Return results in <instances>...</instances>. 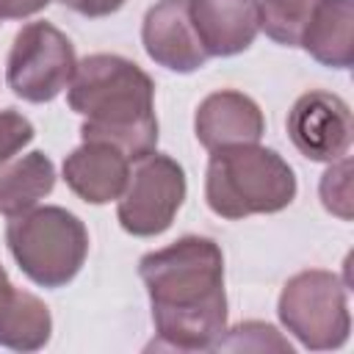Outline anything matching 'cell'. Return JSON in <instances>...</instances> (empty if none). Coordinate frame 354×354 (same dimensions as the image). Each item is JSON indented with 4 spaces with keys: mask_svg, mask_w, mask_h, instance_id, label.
I'll list each match as a JSON object with an SVG mask.
<instances>
[{
    "mask_svg": "<svg viewBox=\"0 0 354 354\" xmlns=\"http://www.w3.org/2000/svg\"><path fill=\"white\" fill-rule=\"evenodd\" d=\"M158 346L207 351L227 332L224 252L213 238L183 235L138 260Z\"/></svg>",
    "mask_w": 354,
    "mask_h": 354,
    "instance_id": "1",
    "label": "cell"
},
{
    "mask_svg": "<svg viewBox=\"0 0 354 354\" xmlns=\"http://www.w3.org/2000/svg\"><path fill=\"white\" fill-rule=\"evenodd\" d=\"M66 102L83 116V141L111 144L130 160L155 152V83L136 61L113 53L86 55L66 86Z\"/></svg>",
    "mask_w": 354,
    "mask_h": 354,
    "instance_id": "2",
    "label": "cell"
},
{
    "mask_svg": "<svg viewBox=\"0 0 354 354\" xmlns=\"http://www.w3.org/2000/svg\"><path fill=\"white\" fill-rule=\"evenodd\" d=\"M293 199L296 174L277 149L241 144L210 152L205 202L216 216L238 221L254 213H279Z\"/></svg>",
    "mask_w": 354,
    "mask_h": 354,
    "instance_id": "3",
    "label": "cell"
},
{
    "mask_svg": "<svg viewBox=\"0 0 354 354\" xmlns=\"http://www.w3.org/2000/svg\"><path fill=\"white\" fill-rule=\"evenodd\" d=\"M6 243L19 271L39 288L69 285L88 257V230L66 207L44 205L11 216Z\"/></svg>",
    "mask_w": 354,
    "mask_h": 354,
    "instance_id": "4",
    "label": "cell"
},
{
    "mask_svg": "<svg viewBox=\"0 0 354 354\" xmlns=\"http://www.w3.org/2000/svg\"><path fill=\"white\" fill-rule=\"evenodd\" d=\"M282 326L310 351H332L346 346L351 332L348 285L324 268L293 274L277 299Z\"/></svg>",
    "mask_w": 354,
    "mask_h": 354,
    "instance_id": "5",
    "label": "cell"
},
{
    "mask_svg": "<svg viewBox=\"0 0 354 354\" xmlns=\"http://www.w3.org/2000/svg\"><path fill=\"white\" fill-rule=\"evenodd\" d=\"M75 66V47L64 30L50 22H28L11 41L6 83L25 102H50L69 86Z\"/></svg>",
    "mask_w": 354,
    "mask_h": 354,
    "instance_id": "6",
    "label": "cell"
},
{
    "mask_svg": "<svg viewBox=\"0 0 354 354\" xmlns=\"http://www.w3.org/2000/svg\"><path fill=\"white\" fill-rule=\"evenodd\" d=\"M185 191L183 166L163 152H149L130 169L124 191L116 199V218L124 232L155 238L171 227L185 202Z\"/></svg>",
    "mask_w": 354,
    "mask_h": 354,
    "instance_id": "7",
    "label": "cell"
},
{
    "mask_svg": "<svg viewBox=\"0 0 354 354\" xmlns=\"http://www.w3.org/2000/svg\"><path fill=\"white\" fill-rule=\"evenodd\" d=\"M288 138L293 147L315 163H332L351 147V108L332 91H304L288 111Z\"/></svg>",
    "mask_w": 354,
    "mask_h": 354,
    "instance_id": "8",
    "label": "cell"
},
{
    "mask_svg": "<svg viewBox=\"0 0 354 354\" xmlns=\"http://www.w3.org/2000/svg\"><path fill=\"white\" fill-rule=\"evenodd\" d=\"M144 53L163 69L188 75L207 64V53L194 30L188 0H158L141 22Z\"/></svg>",
    "mask_w": 354,
    "mask_h": 354,
    "instance_id": "9",
    "label": "cell"
},
{
    "mask_svg": "<svg viewBox=\"0 0 354 354\" xmlns=\"http://www.w3.org/2000/svg\"><path fill=\"white\" fill-rule=\"evenodd\" d=\"M194 133L207 152L224 147L257 144L266 133V116L249 94L235 88H221L199 102L194 113Z\"/></svg>",
    "mask_w": 354,
    "mask_h": 354,
    "instance_id": "10",
    "label": "cell"
},
{
    "mask_svg": "<svg viewBox=\"0 0 354 354\" xmlns=\"http://www.w3.org/2000/svg\"><path fill=\"white\" fill-rule=\"evenodd\" d=\"M188 14L210 58L238 55L260 33V0H188Z\"/></svg>",
    "mask_w": 354,
    "mask_h": 354,
    "instance_id": "11",
    "label": "cell"
},
{
    "mask_svg": "<svg viewBox=\"0 0 354 354\" xmlns=\"http://www.w3.org/2000/svg\"><path fill=\"white\" fill-rule=\"evenodd\" d=\"M130 158L102 141H83L75 147L61 166L64 183L75 196L88 205H108L119 199L130 174Z\"/></svg>",
    "mask_w": 354,
    "mask_h": 354,
    "instance_id": "12",
    "label": "cell"
},
{
    "mask_svg": "<svg viewBox=\"0 0 354 354\" xmlns=\"http://www.w3.org/2000/svg\"><path fill=\"white\" fill-rule=\"evenodd\" d=\"M53 315L47 304L14 288L6 268L0 266V346L11 351H39L50 343Z\"/></svg>",
    "mask_w": 354,
    "mask_h": 354,
    "instance_id": "13",
    "label": "cell"
},
{
    "mask_svg": "<svg viewBox=\"0 0 354 354\" xmlns=\"http://www.w3.org/2000/svg\"><path fill=\"white\" fill-rule=\"evenodd\" d=\"M299 47L321 66L348 69L354 64V0H321Z\"/></svg>",
    "mask_w": 354,
    "mask_h": 354,
    "instance_id": "14",
    "label": "cell"
},
{
    "mask_svg": "<svg viewBox=\"0 0 354 354\" xmlns=\"http://www.w3.org/2000/svg\"><path fill=\"white\" fill-rule=\"evenodd\" d=\"M55 188V166L44 152H28L0 169V216L36 207Z\"/></svg>",
    "mask_w": 354,
    "mask_h": 354,
    "instance_id": "15",
    "label": "cell"
},
{
    "mask_svg": "<svg viewBox=\"0 0 354 354\" xmlns=\"http://www.w3.org/2000/svg\"><path fill=\"white\" fill-rule=\"evenodd\" d=\"M318 3L321 0H260V30L282 47H299Z\"/></svg>",
    "mask_w": 354,
    "mask_h": 354,
    "instance_id": "16",
    "label": "cell"
},
{
    "mask_svg": "<svg viewBox=\"0 0 354 354\" xmlns=\"http://www.w3.org/2000/svg\"><path fill=\"white\" fill-rule=\"evenodd\" d=\"M318 194H321L324 207L332 216L351 221V158L348 155L329 163V169L321 174Z\"/></svg>",
    "mask_w": 354,
    "mask_h": 354,
    "instance_id": "17",
    "label": "cell"
},
{
    "mask_svg": "<svg viewBox=\"0 0 354 354\" xmlns=\"http://www.w3.org/2000/svg\"><path fill=\"white\" fill-rule=\"evenodd\" d=\"M227 337H221L216 343V348H227V351H238V348H254V351H268V348H277V351H288L290 354V343L279 337V332L271 326V324H263V321H246V324H238L232 329L224 332Z\"/></svg>",
    "mask_w": 354,
    "mask_h": 354,
    "instance_id": "18",
    "label": "cell"
},
{
    "mask_svg": "<svg viewBox=\"0 0 354 354\" xmlns=\"http://www.w3.org/2000/svg\"><path fill=\"white\" fill-rule=\"evenodd\" d=\"M36 130L28 116H22L14 108L0 111V166L8 163L17 152H22L33 141Z\"/></svg>",
    "mask_w": 354,
    "mask_h": 354,
    "instance_id": "19",
    "label": "cell"
},
{
    "mask_svg": "<svg viewBox=\"0 0 354 354\" xmlns=\"http://www.w3.org/2000/svg\"><path fill=\"white\" fill-rule=\"evenodd\" d=\"M66 8H72L75 14H80V17H91V19H97V17H111V14H116L127 0H61Z\"/></svg>",
    "mask_w": 354,
    "mask_h": 354,
    "instance_id": "20",
    "label": "cell"
},
{
    "mask_svg": "<svg viewBox=\"0 0 354 354\" xmlns=\"http://www.w3.org/2000/svg\"><path fill=\"white\" fill-rule=\"evenodd\" d=\"M53 0H0V19H25L44 11Z\"/></svg>",
    "mask_w": 354,
    "mask_h": 354,
    "instance_id": "21",
    "label": "cell"
}]
</instances>
